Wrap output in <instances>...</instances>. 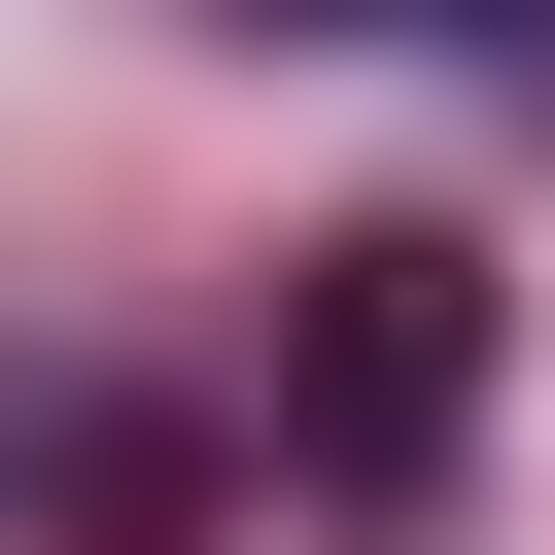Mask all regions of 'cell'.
<instances>
[{
  "label": "cell",
  "mask_w": 555,
  "mask_h": 555,
  "mask_svg": "<svg viewBox=\"0 0 555 555\" xmlns=\"http://www.w3.org/2000/svg\"><path fill=\"white\" fill-rule=\"evenodd\" d=\"M312 416H347V451H416V416H451V243H347V312H312Z\"/></svg>",
  "instance_id": "obj_1"
}]
</instances>
